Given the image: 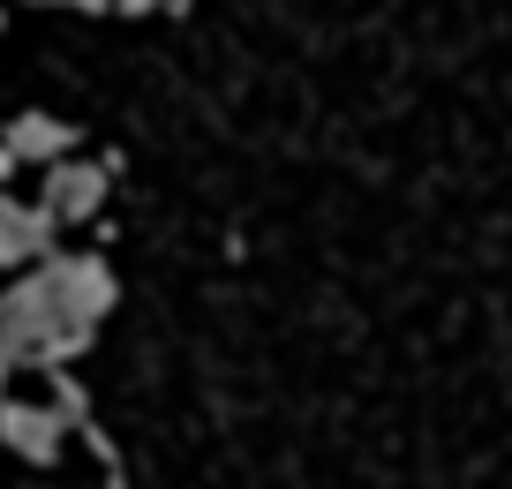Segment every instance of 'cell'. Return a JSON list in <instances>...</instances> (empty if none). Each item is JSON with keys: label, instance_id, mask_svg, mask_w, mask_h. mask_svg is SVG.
Instances as JSON below:
<instances>
[{"label": "cell", "instance_id": "1", "mask_svg": "<svg viewBox=\"0 0 512 489\" xmlns=\"http://www.w3.org/2000/svg\"><path fill=\"white\" fill-rule=\"evenodd\" d=\"M98 196H106V181H98L91 166H61V174H53V211H68V219H76V211H91Z\"/></svg>", "mask_w": 512, "mask_h": 489}, {"label": "cell", "instance_id": "2", "mask_svg": "<svg viewBox=\"0 0 512 489\" xmlns=\"http://www.w3.org/2000/svg\"><path fill=\"white\" fill-rule=\"evenodd\" d=\"M68 143H76V128H61V121H38V113H31V121H16L8 151H31V158L46 151V158H53V151H68Z\"/></svg>", "mask_w": 512, "mask_h": 489}]
</instances>
